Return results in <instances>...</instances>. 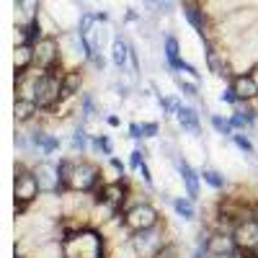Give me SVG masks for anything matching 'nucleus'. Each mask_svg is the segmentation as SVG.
<instances>
[{
	"label": "nucleus",
	"mask_w": 258,
	"mask_h": 258,
	"mask_svg": "<svg viewBox=\"0 0 258 258\" xmlns=\"http://www.w3.org/2000/svg\"><path fill=\"white\" fill-rule=\"evenodd\" d=\"M62 255L64 258H109L111 255L109 238L98 227L85 225L62 238Z\"/></svg>",
	"instance_id": "f257e3e1"
},
{
	"label": "nucleus",
	"mask_w": 258,
	"mask_h": 258,
	"mask_svg": "<svg viewBox=\"0 0 258 258\" xmlns=\"http://www.w3.org/2000/svg\"><path fill=\"white\" fill-rule=\"evenodd\" d=\"M13 173H16L13 176V212H16V217H21V214L34 209V204L41 197V188H39V181L34 176L31 163H26L24 158L16 160Z\"/></svg>",
	"instance_id": "f03ea898"
},
{
	"label": "nucleus",
	"mask_w": 258,
	"mask_h": 258,
	"mask_svg": "<svg viewBox=\"0 0 258 258\" xmlns=\"http://www.w3.org/2000/svg\"><path fill=\"white\" fill-rule=\"evenodd\" d=\"M170 240H173V238H168V225L160 222V225L150 227V230L135 232L132 240H129V245H132V250H135L137 258H155Z\"/></svg>",
	"instance_id": "7ed1b4c3"
},
{
	"label": "nucleus",
	"mask_w": 258,
	"mask_h": 258,
	"mask_svg": "<svg viewBox=\"0 0 258 258\" xmlns=\"http://www.w3.org/2000/svg\"><path fill=\"white\" fill-rule=\"evenodd\" d=\"M160 222H163L160 209L150 202V199L137 202V204H132V207L124 209V225H126V230L132 232V235L140 232V230H150V227H155V225H160Z\"/></svg>",
	"instance_id": "20e7f679"
},
{
	"label": "nucleus",
	"mask_w": 258,
	"mask_h": 258,
	"mask_svg": "<svg viewBox=\"0 0 258 258\" xmlns=\"http://www.w3.org/2000/svg\"><path fill=\"white\" fill-rule=\"evenodd\" d=\"M103 183V168L91 160L80 155L78 163H75V173H73V181H70V191H83V194H91L96 186Z\"/></svg>",
	"instance_id": "39448f33"
},
{
	"label": "nucleus",
	"mask_w": 258,
	"mask_h": 258,
	"mask_svg": "<svg viewBox=\"0 0 258 258\" xmlns=\"http://www.w3.org/2000/svg\"><path fill=\"white\" fill-rule=\"evenodd\" d=\"M34 176L39 181L41 194H62V181H59V160L54 158H39L31 163Z\"/></svg>",
	"instance_id": "423d86ee"
},
{
	"label": "nucleus",
	"mask_w": 258,
	"mask_h": 258,
	"mask_svg": "<svg viewBox=\"0 0 258 258\" xmlns=\"http://www.w3.org/2000/svg\"><path fill=\"white\" fill-rule=\"evenodd\" d=\"M62 64V47L59 36H44L34 41V68L39 70H54Z\"/></svg>",
	"instance_id": "0eeeda50"
},
{
	"label": "nucleus",
	"mask_w": 258,
	"mask_h": 258,
	"mask_svg": "<svg viewBox=\"0 0 258 258\" xmlns=\"http://www.w3.org/2000/svg\"><path fill=\"white\" fill-rule=\"evenodd\" d=\"M170 163H173L176 173H178V178H181V183H183V188H186V197H191L194 202H199V199H202V186H204L199 168H194V165L186 160V155H181V153H176L173 158H170Z\"/></svg>",
	"instance_id": "6e6552de"
},
{
	"label": "nucleus",
	"mask_w": 258,
	"mask_h": 258,
	"mask_svg": "<svg viewBox=\"0 0 258 258\" xmlns=\"http://www.w3.org/2000/svg\"><path fill=\"white\" fill-rule=\"evenodd\" d=\"M248 6H250V0H202V8H204V13L212 24H220L227 16L238 13Z\"/></svg>",
	"instance_id": "1a4fd4ad"
},
{
	"label": "nucleus",
	"mask_w": 258,
	"mask_h": 258,
	"mask_svg": "<svg viewBox=\"0 0 258 258\" xmlns=\"http://www.w3.org/2000/svg\"><path fill=\"white\" fill-rule=\"evenodd\" d=\"M129 197H132V183H129V178H124V181H109V183L103 181L101 202H106V204H111L114 209L124 212Z\"/></svg>",
	"instance_id": "9d476101"
},
{
	"label": "nucleus",
	"mask_w": 258,
	"mask_h": 258,
	"mask_svg": "<svg viewBox=\"0 0 258 258\" xmlns=\"http://www.w3.org/2000/svg\"><path fill=\"white\" fill-rule=\"evenodd\" d=\"M173 119H176V124H178L181 132H186V135H191V137H202V114H199L197 106L181 103Z\"/></svg>",
	"instance_id": "9b49d317"
},
{
	"label": "nucleus",
	"mask_w": 258,
	"mask_h": 258,
	"mask_svg": "<svg viewBox=\"0 0 258 258\" xmlns=\"http://www.w3.org/2000/svg\"><path fill=\"white\" fill-rule=\"evenodd\" d=\"M238 240H235L232 230H212L207 240V253L209 255H222V253H235Z\"/></svg>",
	"instance_id": "f8f14e48"
},
{
	"label": "nucleus",
	"mask_w": 258,
	"mask_h": 258,
	"mask_svg": "<svg viewBox=\"0 0 258 258\" xmlns=\"http://www.w3.org/2000/svg\"><path fill=\"white\" fill-rule=\"evenodd\" d=\"M39 116H41V109H39V103H36V101L16 98V103H13V119H16V126H29V124H34Z\"/></svg>",
	"instance_id": "ddd939ff"
},
{
	"label": "nucleus",
	"mask_w": 258,
	"mask_h": 258,
	"mask_svg": "<svg viewBox=\"0 0 258 258\" xmlns=\"http://www.w3.org/2000/svg\"><path fill=\"white\" fill-rule=\"evenodd\" d=\"M91 132L85 124H73V132L68 135V145L73 155H88L91 153Z\"/></svg>",
	"instance_id": "4468645a"
},
{
	"label": "nucleus",
	"mask_w": 258,
	"mask_h": 258,
	"mask_svg": "<svg viewBox=\"0 0 258 258\" xmlns=\"http://www.w3.org/2000/svg\"><path fill=\"white\" fill-rule=\"evenodd\" d=\"M230 85L235 88L240 101H250L258 98V80L253 78V73H235V78L230 80Z\"/></svg>",
	"instance_id": "2eb2a0df"
},
{
	"label": "nucleus",
	"mask_w": 258,
	"mask_h": 258,
	"mask_svg": "<svg viewBox=\"0 0 258 258\" xmlns=\"http://www.w3.org/2000/svg\"><path fill=\"white\" fill-rule=\"evenodd\" d=\"M109 59H111V64H114V70H116V73L129 70V39H124L121 34H114Z\"/></svg>",
	"instance_id": "dca6fc26"
},
{
	"label": "nucleus",
	"mask_w": 258,
	"mask_h": 258,
	"mask_svg": "<svg viewBox=\"0 0 258 258\" xmlns=\"http://www.w3.org/2000/svg\"><path fill=\"white\" fill-rule=\"evenodd\" d=\"M170 207H173L176 217L183 220V222H194L199 217V209H197V202L191 197H170Z\"/></svg>",
	"instance_id": "f3484780"
},
{
	"label": "nucleus",
	"mask_w": 258,
	"mask_h": 258,
	"mask_svg": "<svg viewBox=\"0 0 258 258\" xmlns=\"http://www.w3.org/2000/svg\"><path fill=\"white\" fill-rule=\"evenodd\" d=\"M34 68V44L13 47V73H26Z\"/></svg>",
	"instance_id": "a211bd4d"
},
{
	"label": "nucleus",
	"mask_w": 258,
	"mask_h": 258,
	"mask_svg": "<svg viewBox=\"0 0 258 258\" xmlns=\"http://www.w3.org/2000/svg\"><path fill=\"white\" fill-rule=\"evenodd\" d=\"M199 173H202V181H204L207 188H212V191H225L227 188V176L222 173V170L212 168V165H202Z\"/></svg>",
	"instance_id": "6ab92c4d"
},
{
	"label": "nucleus",
	"mask_w": 258,
	"mask_h": 258,
	"mask_svg": "<svg viewBox=\"0 0 258 258\" xmlns=\"http://www.w3.org/2000/svg\"><path fill=\"white\" fill-rule=\"evenodd\" d=\"M170 78H173V83H176V88H178L181 96L199 101V96H202V83H197V80H186L181 73H170Z\"/></svg>",
	"instance_id": "aec40b11"
},
{
	"label": "nucleus",
	"mask_w": 258,
	"mask_h": 258,
	"mask_svg": "<svg viewBox=\"0 0 258 258\" xmlns=\"http://www.w3.org/2000/svg\"><path fill=\"white\" fill-rule=\"evenodd\" d=\"M230 142L238 147L245 158H255V155H258V147H255L250 132H232V135H230Z\"/></svg>",
	"instance_id": "412c9836"
},
{
	"label": "nucleus",
	"mask_w": 258,
	"mask_h": 258,
	"mask_svg": "<svg viewBox=\"0 0 258 258\" xmlns=\"http://www.w3.org/2000/svg\"><path fill=\"white\" fill-rule=\"evenodd\" d=\"M91 153L98 158H111L114 155V140L109 135H93L91 137Z\"/></svg>",
	"instance_id": "4be33fe9"
},
{
	"label": "nucleus",
	"mask_w": 258,
	"mask_h": 258,
	"mask_svg": "<svg viewBox=\"0 0 258 258\" xmlns=\"http://www.w3.org/2000/svg\"><path fill=\"white\" fill-rule=\"evenodd\" d=\"M207 119H209V126L214 129V132H217V135H222V137H227V140H230V135L235 132V129L230 126V116H222V114H212V111H209V116H207Z\"/></svg>",
	"instance_id": "5701e85b"
},
{
	"label": "nucleus",
	"mask_w": 258,
	"mask_h": 258,
	"mask_svg": "<svg viewBox=\"0 0 258 258\" xmlns=\"http://www.w3.org/2000/svg\"><path fill=\"white\" fill-rule=\"evenodd\" d=\"M147 160V150H145V145L140 142V145H135V150L129 153V160H126V165H129V170H140V165Z\"/></svg>",
	"instance_id": "b1692460"
},
{
	"label": "nucleus",
	"mask_w": 258,
	"mask_h": 258,
	"mask_svg": "<svg viewBox=\"0 0 258 258\" xmlns=\"http://www.w3.org/2000/svg\"><path fill=\"white\" fill-rule=\"evenodd\" d=\"M137 181L147 188V191H155V176H153V168H150V163L145 160L137 170Z\"/></svg>",
	"instance_id": "393cba45"
},
{
	"label": "nucleus",
	"mask_w": 258,
	"mask_h": 258,
	"mask_svg": "<svg viewBox=\"0 0 258 258\" xmlns=\"http://www.w3.org/2000/svg\"><path fill=\"white\" fill-rule=\"evenodd\" d=\"M126 137L132 140L135 145L145 142V129H142V121H129V124H126Z\"/></svg>",
	"instance_id": "a878e982"
},
{
	"label": "nucleus",
	"mask_w": 258,
	"mask_h": 258,
	"mask_svg": "<svg viewBox=\"0 0 258 258\" xmlns=\"http://www.w3.org/2000/svg\"><path fill=\"white\" fill-rule=\"evenodd\" d=\"M106 64H109V62H106L103 52H101V49H96V52L88 57V62H85V68H93L96 73H106Z\"/></svg>",
	"instance_id": "bb28decb"
},
{
	"label": "nucleus",
	"mask_w": 258,
	"mask_h": 258,
	"mask_svg": "<svg viewBox=\"0 0 258 258\" xmlns=\"http://www.w3.org/2000/svg\"><path fill=\"white\" fill-rule=\"evenodd\" d=\"M142 129H145V140H158L160 137V121H155V119H145L142 121Z\"/></svg>",
	"instance_id": "cd10ccee"
},
{
	"label": "nucleus",
	"mask_w": 258,
	"mask_h": 258,
	"mask_svg": "<svg viewBox=\"0 0 258 258\" xmlns=\"http://www.w3.org/2000/svg\"><path fill=\"white\" fill-rule=\"evenodd\" d=\"M220 101L222 103H227V106H232V109H235V106H238L240 103V98H238V93H235V88H232V85L227 83L225 85V88H222V93H220Z\"/></svg>",
	"instance_id": "c85d7f7f"
},
{
	"label": "nucleus",
	"mask_w": 258,
	"mask_h": 258,
	"mask_svg": "<svg viewBox=\"0 0 258 258\" xmlns=\"http://www.w3.org/2000/svg\"><path fill=\"white\" fill-rule=\"evenodd\" d=\"M140 21H142V13H140L135 6L124 8V13H121V24H140Z\"/></svg>",
	"instance_id": "c756f323"
},
{
	"label": "nucleus",
	"mask_w": 258,
	"mask_h": 258,
	"mask_svg": "<svg viewBox=\"0 0 258 258\" xmlns=\"http://www.w3.org/2000/svg\"><path fill=\"white\" fill-rule=\"evenodd\" d=\"M181 75H188L191 80L202 83V73L197 70V64H191V62H186V59H183V64H181Z\"/></svg>",
	"instance_id": "7c9ffc66"
},
{
	"label": "nucleus",
	"mask_w": 258,
	"mask_h": 258,
	"mask_svg": "<svg viewBox=\"0 0 258 258\" xmlns=\"http://www.w3.org/2000/svg\"><path fill=\"white\" fill-rule=\"evenodd\" d=\"M155 258H178V243H176V240H170V243H168Z\"/></svg>",
	"instance_id": "2f4dec72"
},
{
	"label": "nucleus",
	"mask_w": 258,
	"mask_h": 258,
	"mask_svg": "<svg viewBox=\"0 0 258 258\" xmlns=\"http://www.w3.org/2000/svg\"><path fill=\"white\" fill-rule=\"evenodd\" d=\"M142 6L147 8V13H158V8H160V0H142Z\"/></svg>",
	"instance_id": "473e14b6"
},
{
	"label": "nucleus",
	"mask_w": 258,
	"mask_h": 258,
	"mask_svg": "<svg viewBox=\"0 0 258 258\" xmlns=\"http://www.w3.org/2000/svg\"><path fill=\"white\" fill-rule=\"evenodd\" d=\"M106 124H109V126H121V116H116V114H106V119H103Z\"/></svg>",
	"instance_id": "72a5a7b5"
},
{
	"label": "nucleus",
	"mask_w": 258,
	"mask_h": 258,
	"mask_svg": "<svg viewBox=\"0 0 258 258\" xmlns=\"http://www.w3.org/2000/svg\"><path fill=\"white\" fill-rule=\"evenodd\" d=\"M188 258H209V253H207L204 248H199V245H197V248L191 250V255H188Z\"/></svg>",
	"instance_id": "f704fd0d"
},
{
	"label": "nucleus",
	"mask_w": 258,
	"mask_h": 258,
	"mask_svg": "<svg viewBox=\"0 0 258 258\" xmlns=\"http://www.w3.org/2000/svg\"><path fill=\"white\" fill-rule=\"evenodd\" d=\"M253 220H255V222H258V199H255V202H253Z\"/></svg>",
	"instance_id": "c9c22d12"
},
{
	"label": "nucleus",
	"mask_w": 258,
	"mask_h": 258,
	"mask_svg": "<svg viewBox=\"0 0 258 258\" xmlns=\"http://www.w3.org/2000/svg\"><path fill=\"white\" fill-rule=\"evenodd\" d=\"M250 73H253V78H255V80H258V64H255V68H253V70H250Z\"/></svg>",
	"instance_id": "e433bc0d"
},
{
	"label": "nucleus",
	"mask_w": 258,
	"mask_h": 258,
	"mask_svg": "<svg viewBox=\"0 0 258 258\" xmlns=\"http://www.w3.org/2000/svg\"><path fill=\"white\" fill-rule=\"evenodd\" d=\"M91 3H101V0H91Z\"/></svg>",
	"instance_id": "4c0bfd02"
}]
</instances>
